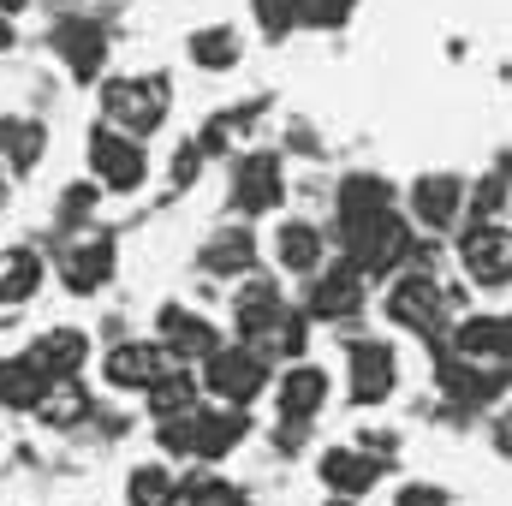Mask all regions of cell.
<instances>
[{
	"label": "cell",
	"mask_w": 512,
	"mask_h": 506,
	"mask_svg": "<svg viewBox=\"0 0 512 506\" xmlns=\"http://www.w3.org/2000/svg\"><path fill=\"white\" fill-rule=\"evenodd\" d=\"M84 155H90V173H96V185L102 191H143V179H149V149L126 137V131H114L108 120L102 126H90V143H84Z\"/></svg>",
	"instance_id": "obj_5"
},
{
	"label": "cell",
	"mask_w": 512,
	"mask_h": 506,
	"mask_svg": "<svg viewBox=\"0 0 512 506\" xmlns=\"http://www.w3.org/2000/svg\"><path fill=\"white\" fill-rule=\"evenodd\" d=\"M364 304H370V280L340 256V262H328L316 280H310V298H304V310H310V322H358L364 316Z\"/></svg>",
	"instance_id": "obj_10"
},
{
	"label": "cell",
	"mask_w": 512,
	"mask_h": 506,
	"mask_svg": "<svg viewBox=\"0 0 512 506\" xmlns=\"http://www.w3.org/2000/svg\"><path fill=\"white\" fill-rule=\"evenodd\" d=\"M203 376H191V370H167V376L149 387V417L155 423H179V417H197L203 411Z\"/></svg>",
	"instance_id": "obj_24"
},
{
	"label": "cell",
	"mask_w": 512,
	"mask_h": 506,
	"mask_svg": "<svg viewBox=\"0 0 512 506\" xmlns=\"http://www.w3.org/2000/svg\"><path fill=\"white\" fill-rule=\"evenodd\" d=\"M6 48H12V18L0 12V54H6Z\"/></svg>",
	"instance_id": "obj_39"
},
{
	"label": "cell",
	"mask_w": 512,
	"mask_h": 506,
	"mask_svg": "<svg viewBox=\"0 0 512 506\" xmlns=\"http://www.w3.org/2000/svg\"><path fill=\"white\" fill-rule=\"evenodd\" d=\"M155 340L167 346V358L179 364V370H203L227 340H221V328L203 316V310H191V304H179V298H167L161 310H155Z\"/></svg>",
	"instance_id": "obj_4"
},
{
	"label": "cell",
	"mask_w": 512,
	"mask_h": 506,
	"mask_svg": "<svg viewBox=\"0 0 512 506\" xmlns=\"http://www.w3.org/2000/svg\"><path fill=\"white\" fill-rule=\"evenodd\" d=\"M346 376H352V405L358 411H376L393 399V387H399V352H393V340L382 334H358L352 346H346Z\"/></svg>",
	"instance_id": "obj_7"
},
{
	"label": "cell",
	"mask_w": 512,
	"mask_h": 506,
	"mask_svg": "<svg viewBox=\"0 0 512 506\" xmlns=\"http://www.w3.org/2000/svg\"><path fill=\"white\" fill-rule=\"evenodd\" d=\"M453 310H459V292L441 286L435 268H405V274L387 286V322L405 328V334H423L429 346H447V340H453V334H447V328H459Z\"/></svg>",
	"instance_id": "obj_1"
},
{
	"label": "cell",
	"mask_w": 512,
	"mask_h": 506,
	"mask_svg": "<svg viewBox=\"0 0 512 506\" xmlns=\"http://www.w3.org/2000/svg\"><path fill=\"white\" fill-rule=\"evenodd\" d=\"M185 60L197 66V72H233L239 60H245V42H239V30L233 24H203V30H191L185 36Z\"/></svg>",
	"instance_id": "obj_23"
},
{
	"label": "cell",
	"mask_w": 512,
	"mask_h": 506,
	"mask_svg": "<svg viewBox=\"0 0 512 506\" xmlns=\"http://www.w3.org/2000/svg\"><path fill=\"white\" fill-rule=\"evenodd\" d=\"M256 256H262V245H256L251 227H221L209 245H203V274H215V280H251L256 274Z\"/></svg>",
	"instance_id": "obj_21"
},
{
	"label": "cell",
	"mask_w": 512,
	"mask_h": 506,
	"mask_svg": "<svg viewBox=\"0 0 512 506\" xmlns=\"http://www.w3.org/2000/svg\"><path fill=\"white\" fill-rule=\"evenodd\" d=\"M30 6H36V0H0V12H6V18H18V12H30Z\"/></svg>",
	"instance_id": "obj_38"
},
{
	"label": "cell",
	"mask_w": 512,
	"mask_h": 506,
	"mask_svg": "<svg viewBox=\"0 0 512 506\" xmlns=\"http://www.w3.org/2000/svg\"><path fill=\"white\" fill-rule=\"evenodd\" d=\"M393 506H453V501H447V489H435V483H405V489L393 495Z\"/></svg>",
	"instance_id": "obj_36"
},
{
	"label": "cell",
	"mask_w": 512,
	"mask_h": 506,
	"mask_svg": "<svg viewBox=\"0 0 512 506\" xmlns=\"http://www.w3.org/2000/svg\"><path fill=\"white\" fill-rule=\"evenodd\" d=\"M60 6H66V0H60Z\"/></svg>",
	"instance_id": "obj_42"
},
{
	"label": "cell",
	"mask_w": 512,
	"mask_h": 506,
	"mask_svg": "<svg viewBox=\"0 0 512 506\" xmlns=\"http://www.w3.org/2000/svg\"><path fill=\"white\" fill-rule=\"evenodd\" d=\"M114 268H120V245H114V233H84V239H66V251H60V280H66V292H78V298H90V292H102L108 280H114Z\"/></svg>",
	"instance_id": "obj_14"
},
{
	"label": "cell",
	"mask_w": 512,
	"mask_h": 506,
	"mask_svg": "<svg viewBox=\"0 0 512 506\" xmlns=\"http://www.w3.org/2000/svg\"><path fill=\"white\" fill-rule=\"evenodd\" d=\"M274 262L286 268V274H322L328 268V233L316 227V221H280L274 227Z\"/></svg>",
	"instance_id": "obj_20"
},
{
	"label": "cell",
	"mask_w": 512,
	"mask_h": 506,
	"mask_svg": "<svg viewBox=\"0 0 512 506\" xmlns=\"http://www.w3.org/2000/svg\"><path fill=\"white\" fill-rule=\"evenodd\" d=\"M42 155H48V126H42V120H12V114H0V161H6L12 179L36 173Z\"/></svg>",
	"instance_id": "obj_25"
},
{
	"label": "cell",
	"mask_w": 512,
	"mask_h": 506,
	"mask_svg": "<svg viewBox=\"0 0 512 506\" xmlns=\"http://www.w3.org/2000/svg\"><path fill=\"white\" fill-rule=\"evenodd\" d=\"M48 48L66 60V72H72L78 84H96L102 66H108V30H102L96 18H84V12L60 18V24L48 30Z\"/></svg>",
	"instance_id": "obj_15"
},
{
	"label": "cell",
	"mask_w": 512,
	"mask_h": 506,
	"mask_svg": "<svg viewBox=\"0 0 512 506\" xmlns=\"http://www.w3.org/2000/svg\"><path fill=\"white\" fill-rule=\"evenodd\" d=\"M393 209H399V191L387 185L382 173H346V179L334 185V215H340V227H364V221L393 215Z\"/></svg>",
	"instance_id": "obj_17"
},
{
	"label": "cell",
	"mask_w": 512,
	"mask_h": 506,
	"mask_svg": "<svg viewBox=\"0 0 512 506\" xmlns=\"http://www.w3.org/2000/svg\"><path fill=\"white\" fill-rule=\"evenodd\" d=\"M167 370H179V364L167 358L161 340H114L108 358H102V381L114 393H143V399H149V387L167 376Z\"/></svg>",
	"instance_id": "obj_11"
},
{
	"label": "cell",
	"mask_w": 512,
	"mask_h": 506,
	"mask_svg": "<svg viewBox=\"0 0 512 506\" xmlns=\"http://www.w3.org/2000/svg\"><path fill=\"white\" fill-rule=\"evenodd\" d=\"M42 274H48V262H42L36 245H12V251H0V310H12V304L36 298Z\"/></svg>",
	"instance_id": "obj_26"
},
{
	"label": "cell",
	"mask_w": 512,
	"mask_h": 506,
	"mask_svg": "<svg viewBox=\"0 0 512 506\" xmlns=\"http://www.w3.org/2000/svg\"><path fill=\"white\" fill-rule=\"evenodd\" d=\"M155 441H161V453H173V459H197V417L155 423Z\"/></svg>",
	"instance_id": "obj_32"
},
{
	"label": "cell",
	"mask_w": 512,
	"mask_h": 506,
	"mask_svg": "<svg viewBox=\"0 0 512 506\" xmlns=\"http://www.w3.org/2000/svg\"><path fill=\"white\" fill-rule=\"evenodd\" d=\"M42 423H54V429H72V423H84L90 417V393H84V381H54V393L42 399V411H36Z\"/></svg>",
	"instance_id": "obj_29"
},
{
	"label": "cell",
	"mask_w": 512,
	"mask_h": 506,
	"mask_svg": "<svg viewBox=\"0 0 512 506\" xmlns=\"http://www.w3.org/2000/svg\"><path fill=\"white\" fill-rule=\"evenodd\" d=\"M489 435H495V453H507L512 459V405L507 411H495V429H489Z\"/></svg>",
	"instance_id": "obj_37"
},
{
	"label": "cell",
	"mask_w": 512,
	"mask_h": 506,
	"mask_svg": "<svg viewBox=\"0 0 512 506\" xmlns=\"http://www.w3.org/2000/svg\"><path fill=\"white\" fill-rule=\"evenodd\" d=\"M173 108V90H167V72H137V78H102V120L126 137H149V131L167 120Z\"/></svg>",
	"instance_id": "obj_3"
},
{
	"label": "cell",
	"mask_w": 512,
	"mask_h": 506,
	"mask_svg": "<svg viewBox=\"0 0 512 506\" xmlns=\"http://www.w3.org/2000/svg\"><path fill=\"white\" fill-rule=\"evenodd\" d=\"M322 506H358V501H322Z\"/></svg>",
	"instance_id": "obj_40"
},
{
	"label": "cell",
	"mask_w": 512,
	"mask_h": 506,
	"mask_svg": "<svg viewBox=\"0 0 512 506\" xmlns=\"http://www.w3.org/2000/svg\"><path fill=\"white\" fill-rule=\"evenodd\" d=\"M233 334L245 340V346H262L274 328H280V316L292 310L286 304V292H280V280H268V274H251V280H239L233 286Z\"/></svg>",
	"instance_id": "obj_12"
},
{
	"label": "cell",
	"mask_w": 512,
	"mask_h": 506,
	"mask_svg": "<svg viewBox=\"0 0 512 506\" xmlns=\"http://www.w3.org/2000/svg\"><path fill=\"white\" fill-rule=\"evenodd\" d=\"M0 179H6V161H0ZM0 191H6V185H0Z\"/></svg>",
	"instance_id": "obj_41"
},
{
	"label": "cell",
	"mask_w": 512,
	"mask_h": 506,
	"mask_svg": "<svg viewBox=\"0 0 512 506\" xmlns=\"http://www.w3.org/2000/svg\"><path fill=\"white\" fill-rule=\"evenodd\" d=\"M304 6V24H322V30H340L346 18H352V6L358 0H298Z\"/></svg>",
	"instance_id": "obj_34"
},
{
	"label": "cell",
	"mask_w": 512,
	"mask_h": 506,
	"mask_svg": "<svg viewBox=\"0 0 512 506\" xmlns=\"http://www.w3.org/2000/svg\"><path fill=\"white\" fill-rule=\"evenodd\" d=\"M382 471H387V459L364 453V447H322V459H316V477H322V489H328L334 501L370 495V489L382 483Z\"/></svg>",
	"instance_id": "obj_16"
},
{
	"label": "cell",
	"mask_w": 512,
	"mask_h": 506,
	"mask_svg": "<svg viewBox=\"0 0 512 506\" xmlns=\"http://www.w3.org/2000/svg\"><path fill=\"white\" fill-rule=\"evenodd\" d=\"M328 393H334L328 370L304 358V364H286V370L274 376V411H280V423H292V429H310V423L322 417Z\"/></svg>",
	"instance_id": "obj_13"
},
{
	"label": "cell",
	"mask_w": 512,
	"mask_h": 506,
	"mask_svg": "<svg viewBox=\"0 0 512 506\" xmlns=\"http://www.w3.org/2000/svg\"><path fill=\"white\" fill-rule=\"evenodd\" d=\"M203 387L215 405H233V411H251L256 399L274 387V358L262 346H245V340H227L209 364H203Z\"/></svg>",
	"instance_id": "obj_2"
},
{
	"label": "cell",
	"mask_w": 512,
	"mask_h": 506,
	"mask_svg": "<svg viewBox=\"0 0 512 506\" xmlns=\"http://www.w3.org/2000/svg\"><path fill=\"white\" fill-rule=\"evenodd\" d=\"M459 268L477 286H512V227L507 221H465V233L453 239Z\"/></svg>",
	"instance_id": "obj_8"
},
{
	"label": "cell",
	"mask_w": 512,
	"mask_h": 506,
	"mask_svg": "<svg viewBox=\"0 0 512 506\" xmlns=\"http://www.w3.org/2000/svg\"><path fill=\"white\" fill-rule=\"evenodd\" d=\"M405 209H411V227L453 233L459 221H471V185L459 173H417L405 191Z\"/></svg>",
	"instance_id": "obj_6"
},
{
	"label": "cell",
	"mask_w": 512,
	"mask_h": 506,
	"mask_svg": "<svg viewBox=\"0 0 512 506\" xmlns=\"http://www.w3.org/2000/svg\"><path fill=\"white\" fill-rule=\"evenodd\" d=\"M233 209L239 215H274L286 203V161L280 149H251L233 161Z\"/></svg>",
	"instance_id": "obj_9"
},
{
	"label": "cell",
	"mask_w": 512,
	"mask_h": 506,
	"mask_svg": "<svg viewBox=\"0 0 512 506\" xmlns=\"http://www.w3.org/2000/svg\"><path fill=\"white\" fill-rule=\"evenodd\" d=\"M185 506H251L245 483L221 477V471H191L185 477Z\"/></svg>",
	"instance_id": "obj_28"
},
{
	"label": "cell",
	"mask_w": 512,
	"mask_h": 506,
	"mask_svg": "<svg viewBox=\"0 0 512 506\" xmlns=\"http://www.w3.org/2000/svg\"><path fill=\"white\" fill-rule=\"evenodd\" d=\"M256 24H262L268 42H286V36L304 24V6H298V0H256Z\"/></svg>",
	"instance_id": "obj_31"
},
{
	"label": "cell",
	"mask_w": 512,
	"mask_h": 506,
	"mask_svg": "<svg viewBox=\"0 0 512 506\" xmlns=\"http://www.w3.org/2000/svg\"><path fill=\"white\" fill-rule=\"evenodd\" d=\"M245 441H251V411H233V405H203L197 411V465H221Z\"/></svg>",
	"instance_id": "obj_19"
},
{
	"label": "cell",
	"mask_w": 512,
	"mask_h": 506,
	"mask_svg": "<svg viewBox=\"0 0 512 506\" xmlns=\"http://www.w3.org/2000/svg\"><path fill=\"white\" fill-rule=\"evenodd\" d=\"M203 161H209V155H203V143H197V137H191V143H179V149H173V161H167L173 185H191V179L203 173Z\"/></svg>",
	"instance_id": "obj_35"
},
{
	"label": "cell",
	"mask_w": 512,
	"mask_h": 506,
	"mask_svg": "<svg viewBox=\"0 0 512 506\" xmlns=\"http://www.w3.org/2000/svg\"><path fill=\"white\" fill-rule=\"evenodd\" d=\"M304 346H310V310H286L280 328L262 340L268 358H286V364H304Z\"/></svg>",
	"instance_id": "obj_30"
},
{
	"label": "cell",
	"mask_w": 512,
	"mask_h": 506,
	"mask_svg": "<svg viewBox=\"0 0 512 506\" xmlns=\"http://www.w3.org/2000/svg\"><path fill=\"white\" fill-rule=\"evenodd\" d=\"M90 209H96V185H84V179H78V185H66V191H60V221H66V227L90 221Z\"/></svg>",
	"instance_id": "obj_33"
},
{
	"label": "cell",
	"mask_w": 512,
	"mask_h": 506,
	"mask_svg": "<svg viewBox=\"0 0 512 506\" xmlns=\"http://www.w3.org/2000/svg\"><path fill=\"white\" fill-rule=\"evenodd\" d=\"M185 477L173 465H131L126 471V506H179Z\"/></svg>",
	"instance_id": "obj_27"
},
{
	"label": "cell",
	"mask_w": 512,
	"mask_h": 506,
	"mask_svg": "<svg viewBox=\"0 0 512 506\" xmlns=\"http://www.w3.org/2000/svg\"><path fill=\"white\" fill-rule=\"evenodd\" d=\"M48 393H54V381L42 376V364H36L30 352L0 358V405H6V411H42Z\"/></svg>",
	"instance_id": "obj_22"
},
{
	"label": "cell",
	"mask_w": 512,
	"mask_h": 506,
	"mask_svg": "<svg viewBox=\"0 0 512 506\" xmlns=\"http://www.w3.org/2000/svg\"><path fill=\"white\" fill-rule=\"evenodd\" d=\"M24 352L42 364L48 381H78L84 364H90V334H84V328H42Z\"/></svg>",
	"instance_id": "obj_18"
}]
</instances>
